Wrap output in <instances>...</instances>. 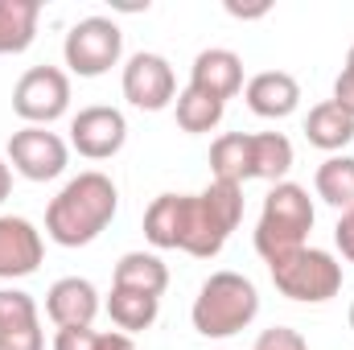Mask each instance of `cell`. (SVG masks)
I'll return each instance as SVG.
<instances>
[{
  "mask_svg": "<svg viewBox=\"0 0 354 350\" xmlns=\"http://www.w3.org/2000/svg\"><path fill=\"white\" fill-rule=\"evenodd\" d=\"M243 219V185L210 181L202 194H161L145 214V239L153 248H177L198 260L223 252Z\"/></svg>",
  "mask_w": 354,
  "mask_h": 350,
  "instance_id": "1",
  "label": "cell"
},
{
  "mask_svg": "<svg viewBox=\"0 0 354 350\" xmlns=\"http://www.w3.org/2000/svg\"><path fill=\"white\" fill-rule=\"evenodd\" d=\"M115 206H120V194H115L111 177L99 174V169L79 174L50 202L46 235L62 248H87L91 239H99L107 231V223L115 219Z\"/></svg>",
  "mask_w": 354,
  "mask_h": 350,
  "instance_id": "2",
  "label": "cell"
},
{
  "mask_svg": "<svg viewBox=\"0 0 354 350\" xmlns=\"http://www.w3.org/2000/svg\"><path fill=\"white\" fill-rule=\"evenodd\" d=\"M260 313V293L239 272H214L194 297V330L202 338H231L248 330Z\"/></svg>",
  "mask_w": 354,
  "mask_h": 350,
  "instance_id": "3",
  "label": "cell"
},
{
  "mask_svg": "<svg viewBox=\"0 0 354 350\" xmlns=\"http://www.w3.org/2000/svg\"><path fill=\"white\" fill-rule=\"evenodd\" d=\"M313 202H309V190L297 185V181H276L272 194L264 198V210H260V223H256V252L268 264L276 256H288L297 248H305L309 231H313Z\"/></svg>",
  "mask_w": 354,
  "mask_h": 350,
  "instance_id": "4",
  "label": "cell"
},
{
  "mask_svg": "<svg viewBox=\"0 0 354 350\" xmlns=\"http://www.w3.org/2000/svg\"><path fill=\"white\" fill-rule=\"evenodd\" d=\"M268 272H272V284L301 305H322L342 293V264L322 248H297L288 256H276Z\"/></svg>",
  "mask_w": 354,
  "mask_h": 350,
  "instance_id": "5",
  "label": "cell"
},
{
  "mask_svg": "<svg viewBox=\"0 0 354 350\" xmlns=\"http://www.w3.org/2000/svg\"><path fill=\"white\" fill-rule=\"evenodd\" d=\"M62 54H66V66H71L75 75L99 79V75H107V71L120 62V54H124V33H120V25L107 21V17H87V21H79V25L66 33Z\"/></svg>",
  "mask_w": 354,
  "mask_h": 350,
  "instance_id": "6",
  "label": "cell"
},
{
  "mask_svg": "<svg viewBox=\"0 0 354 350\" xmlns=\"http://www.w3.org/2000/svg\"><path fill=\"white\" fill-rule=\"evenodd\" d=\"M66 107H71V79L58 66H33L12 87V111L29 120V128H46L62 120Z\"/></svg>",
  "mask_w": 354,
  "mask_h": 350,
  "instance_id": "7",
  "label": "cell"
},
{
  "mask_svg": "<svg viewBox=\"0 0 354 350\" xmlns=\"http://www.w3.org/2000/svg\"><path fill=\"white\" fill-rule=\"evenodd\" d=\"M8 165L29 181H50L66 169V145L58 132L46 128H21L8 140Z\"/></svg>",
  "mask_w": 354,
  "mask_h": 350,
  "instance_id": "8",
  "label": "cell"
},
{
  "mask_svg": "<svg viewBox=\"0 0 354 350\" xmlns=\"http://www.w3.org/2000/svg\"><path fill=\"white\" fill-rule=\"evenodd\" d=\"M177 95L174 66L161 54H132L124 66V99L140 111H161Z\"/></svg>",
  "mask_w": 354,
  "mask_h": 350,
  "instance_id": "9",
  "label": "cell"
},
{
  "mask_svg": "<svg viewBox=\"0 0 354 350\" xmlns=\"http://www.w3.org/2000/svg\"><path fill=\"white\" fill-rule=\"evenodd\" d=\"M128 140V124L115 107H83L75 120H71V145L87 157V161H107L124 149Z\"/></svg>",
  "mask_w": 354,
  "mask_h": 350,
  "instance_id": "10",
  "label": "cell"
},
{
  "mask_svg": "<svg viewBox=\"0 0 354 350\" xmlns=\"http://www.w3.org/2000/svg\"><path fill=\"white\" fill-rule=\"evenodd\" d=\"M46 256L41 231L21 214H0V280L33 276Z\"/></svg>",
  "mask_w": 354,
  "mask_h": 350,
  "instance_id": "11",
  "label": "cell"
},
{
  "mask_svg": "<svg viewBox=\"0 0 354 350\" xmlns=\"http://www.w3.org/2000/svg\"><path fill=\"white\" fill-rule=\"evenodd\" d=\"M0 350H46L37 305L21 288H0Z\"/></svg>",
  "mask_w": 354,
  "mask_h": 350,
  "instance_id": "12",
  "label": "cell"
},
{
  "mask_svg": "<svg viewBox=\"0 0 354 350\" xmlns=\"http://www.w3.org/2000/svg\"><path fill=\"white\" fill-rule=\"evenodd\" d=\"M46 313H50V322L58 330L91 326L95 313H99V293H95V284L83 280V276H62L46 293Z\"/></svg>",
  "mask_w": 354,
  "mask_h": 350,
  "instance_id": "13",
  "label": "cell"
},
{
  "mask_svg": "<svg viewBox=\"0 0 354 350\" xmlns=\"http://www.w3.org/2000/svg\"><path fill=\"white\" fill-rule=\"evenodd\" d=\"M189 87L206 91L214 99H235L243 91V58L231 54V50H202L194 58V71H189Z\"/></svg>",
  "mask_w": 354,
  "mask_h": 350,
  "instance_id": "14",
  "label": "cell"
},
{
  "mask_svg": "<svg viewBox=\"0 0 354 350\" xmlns=\"http://www.w3.org/2000/svg\"><path fill=\"white\" fill-rule=\"evenodd\" d=\"M243 99H248V107H252L256 116H264V120H284V116L297 111L301 87H297V79L284 75V71H264V75H256V79L243 87Z\"/></svg>",
  "mask_w": 354,
  "mask_h": 350,
  "instance_id": "15",
  "label": "cell"
},
{
  "mask_svg": "<svg viewBox=\"0 0 354 350\" xmlns=\"http://www.w3.org/2000/svg\"><path fill=\"white\" fill-rule=\"evenodd\" d=\"M305 136H309L313 149L338 153V149H346V145L354 140V116L351 111H342L334 99H326V103H317V107L309 111V120H305Z\"/></svg>",
  "mask_w": 354,
  "mask_h": 350,
  "instance_id": "16",
  "label": "cell"
},
{
  "mask_svg": "<svg viewBox=\"0 0 354 350\" xmlns=\"http://www.w3.org/2000/svg\"><path fill=\"white\" fill-rule=\"evenodd\" d=\"M210 174H214V181H231V185L256 181V174H252V132L218 136L210 149Z\"/></svg>",
  "mask_w": 354,
  "mask_h": 350,
  "instance_id": "17",
  "label": "cell"
},
{
  "mask_svg": "<svg viewBox=\"0 0 354 350\" xmlns=\"http://www.w3.org/2000/svg\"><path fill=\"white\" fill-rule=\"evenodd\" d=\"M37 0H0V54H25L37 37Z\"/></svg>",
  "mask_w": 354,
  "mask_h": 350,
  "instance_id": "18",
  "label": "cell"
},
{
  "mask_svg": "<svg viewBox=\"0 0 354 350\" xmlns=\"http://www.w3.org/2000/svg\"><path fill=\"white\" fill-rule=\"evenodd\" d=\"M115 288H132V293H149V297H161L165 284H169V268L149 256V252H128L124 260L115 264V276H111Z\"/></svg>",
  "mask_w": 354,
  "mask_h": 350,
  "instance_id": "19",
  "label": "cell"
},
{
  "mask_svg": "<svg viewBox=\"0 0 354 350\" xmlns=\"http://www.w3.org/2000/svg\"><path fill=\"white\" fill-rule=\"evenodd\" d=\"M157 309H161V297H149V293H132V288H115L111 284V297H107V313L111 322L120 326V334H140L157 322Z\"/></svg>",
  "mask_w": 354,
  "mask_h": 350,
  "instance_id": "20",
  "label": "cell"
},
{
  "mask_svg": "<svg viewBox=\"0 0 354 350\" xmlns=\"http://www.w3.org/2000/svg\"><path fill=\"white\" fill-rule=\"evenodd\" d=\"M313 185H317V198L330 202L334 210H342V214L354 210V157H330V161H322Z\"/></svg>",
  "mask_w": 354,
  "mask_h": 350,
  "instance_id": "21",
  "label": "cell"
},
{
  "mask_svg": "<svg viewBox=\"0 0 354 350\" xmlns=\"http://www.w3.org/2000/svg\"><path fill=\"white\" fill-rule=\"evenodd\" d=\"M292 169V145L284 132H256L252 136V174L256 181H280Z\"/></svg>",
  "mask_w": 354,
  "mask_h": 350,
  "instance_id": "22",
  "label": "cell"
},
{
  "mask_svg": "<svg viewBox=\"0 0 354 350\" xmlns=\"http://www.w3.org/2000/svg\"><path fill=\"white\" fill-rule=\"evenodd\" d=\"M223 107H227L223 99L198 87H185L177 95V124H181V132H210V128H218Z\"/></svg>",
  "mask_w": 354,
  "mask_h": 350,
  "instance_id": "23",
  "label": "cell"
},
{
  "mask_svg": "<svg viewBox=\"0 0 354 350\" xmlns=\"http://www.w3.org/2000/svg\"><path fill=\"white\" fill-rule=\"evenodd\" d=\"M256 350H309V342L297 330H288V326H272V330H264L256 338Z\"/></svg>",
  "mask_w": 354,
  "mask_h": 350,
  "instance_id": "24",
  "label": "cell"
},
{
  "mask_svg": "<svg viewBox=\"0 0 354 350\" xmlns=\"http://www.w3.org/2000/svg\"><path fill=\"white\" fill-rule=\"evenodd\" d=\"M334 103L354 116V46H351V54H346V66H342L338 83H334Z\"/></svg>",
  "mask_w": 354,
  "mask_h": 350,
  "instance_id": "25",
  "label": "cell"
},
{
  "mask_svg": "<svg viewBox=\"0 0 354 350\" xmlns=\"http://www.w3.org/2000/svg\"><path fill=\"white\" fill-rule=\"evenodd\" d=\"M54 350H95V330H91V326H71V330H58Z\"/></svg>",
  "mask_w": 354,
  "mask_h": 350,
  "instance_id": "26",
  "label": "cell"
},
{
  "mask_svg": "<svg viewBox=\"0 0 354 350\" xmlns=\"http://www.w3.org/2000/svg\"><path fill=\"white\" fill-rule=\"evenodd\" d=\"M334 243H338V252L354 264V210H346V214L338 219V227H334Z\"/></svg>",
  "mask_w": 354,
  "mask_h": 350,
  "instance_id": "27",
  "label": "cell"
},
{
  "mask_svg": "<svg viewBox=\"0 0 354 350\" xmlns=\"http://www.w3.org/2000/svg\"><path fill=\"white\" fill-rule=\"evenodd\" d=\"M95 350H136V342H132V334L107 330V334H95Z\"/></svg>",
  "mask_w": 354,
  "mask_h": 350,
  "instance_id": "28",
  "label": "cell"
},
{
  "mask_svg": "<svg viewBox=\"0 0 354 350\" xmlns=\"http://www.w3.org/2000/svg\"><path fill=\"white\" fill-rule=\"evenodd\" d=\"M8 190H12V165H8V161L0 157V202L8 198Z\"/></svg>",
  "mask_w": 354,
  "mask_h": 350,
  "instance_id": "29",
  "label": "cell"
},
{
  "mask_svg": "<svg viewBox=\"0 0 354 350\" xmlns=\"http://www.w3.org/2000/svg\"><path fill=\"white\" fill-rule=\"evenodd\" d=\"M227 12H231V17H264L268 4H256V8H243V4H227Z\"/></svg>",
  "mask_w": 354,
  "mask_h": 350,
  "instance_id": "30",
  "label": "cell"
},
{
  "mask_svg": "<svg viewBox=\"0 0 354 350\" xmlns=\"http://www.w3.org/2000/svg\"><path fill=\"white\" fill-rule=\"evenodd\" d=\"M351 330H354V305H351Z\"/></svg>",
  "mask_w": 354,
  "mask_h": 350,
  "instance_id": "31",
  "label": "cell"
}]
</instances>
